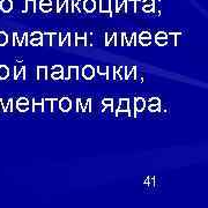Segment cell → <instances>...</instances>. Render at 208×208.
<instances>
[{"label": "cell", "mask_w": 208, "mask_h": 208, "mask_svg": "<svg viewBox=\"0 0 208 208\" xmlns=\"http://www.w3.org/2000/svg\"><path fill=\"white\" fill-rule=\"evenodd\" d=\"M43 112H52V99L45 98L43 101Z\"/></svg>", "instance_id": "11"}, {"label": "cell", "mask_w": 208, "mask_h": 208, "mask_svg": "<svg viewBox=\"0 0 208 208\" xmlns=\"http://www.w3.org/2000/svg\"><path fill=\"white\" fill-rule=\"evenodd\" d=\"M82 75L83 78L87 79V80H91L95 75V70L91 65H86L83 68H82Z\"/></svg>", "instance_id": "3"}, {"label": "cell", "mask_w": 208, "mask_h": 208, "mask_svg": "<svg viewBox=\"0 0 208 208\" xmlns=\"http://www.w3.org/2000/svg\"><path fill=\"white\" fill-rule=\"evenodd\" d=\"M128 112H130V117H137V111L134 106V99H128Z\"/></svg>", "instance_id": "12"}, {"label": "cell", "mask_w": 208, "mask_h": 208, "mask_svg": "<svg viewBox=\"0 0 208 208\" xmlns=\"http://www.w3.org/2000/svg\"><path fill=\"white\" fill-rule=\"evenodd\" d=\"M139 38H151V37H150V34L148 31H143V33L140 34Z\"/></svg>", "instance_id": "41"}, {"label": "cell", "mask_w": 208, "mask_h": 208, "mask_svg": "<svg viewBox=\"0 0 208 208\" xmlns=\"http://www.w3.org/2000/svg\"><path fill=\"white\" fill-rule=\"evenodd\" d=\"M155 38H168V34L164 33V31H160V33H157Z\"/></svg>", "instance_id": "37"}, {"label": "cell", "mask_w": 208, "mask_h": 208, "mask_svg": "<svg viewBox=\"0 0 208 208\" xmlns=\"http://www.w3.org/2000/svg\"><path fill=\"white\" fill-rule=\"evenodd\" d=\"M64 71V70H63ZM51 78L53 80H64V73L63 72H52Z\"/></svg>", "instance_id": "18"}, {"label": "cell", "mask_w": 208, "mask_h": 208, "mask_svg": "<svg viewBox=\"0 0 208 208\" xmlns=\"http://www.w3.org/2000/svg\"><path fill=\"white\" fill-rule=\"evenodd\" d=\"M149 103L150 104H161V101L158 97H153L149 99Z\"/></svg>", "instance_id": "40"}, {"label": "cell", "mask_w": 208, "mask_h": 208, "mask_svg": "<svg viewBox=\"0 0 208 208\" xmlns=\"http://www.w3.org/2000/svg\"><path fill=\"white\" fill-rule=\"evenodd\" d=\"M75 45H78V46L88 45V44H87V36H86V34H76Z\"/></svg>", "instance_id": "8"}, {"label": "cell", "mask_w": 208, "mask_h": 208, "mask_svg": "<svg viewBox=\"0 0 208 208\" xmlns=\"http://www.w3.org/2000/svg\"><path fill=\"white\" fill-rule=\"evenodd\" d=\"M11 6H12V4H11L9 0H5V1L2 2V9H4L5 12H8V11L11 9Z\"/></svg>", "instance_id": "25"}, {"label": "cell", "mask_w": 208, "mask_h": 208, "mask_svg": "<svg viewBox=\"0 0 208 208\" xmlns=\"http://www.w3.org/2000/svg\"><path fill=\"white\" fill-rule=\"evenodd\" d=\"M137 66L133 67H126V80L134 81L137 79Z\"/></svg>", "instance_id": "5"}, {"label": "cell", "mask_w": 208, "mask_h": 208, "mask_svg": "<svg viewBox=\"0 0 208 208\" xmlns=\"http://www.w3.org/2000/svg\"><path fill=\"white\" fill-rule=\"evenodd\" d=\"M102 12H105V11H109V4L106 0H103L102 1V8H101Z\"/></svg>", "instance_id": "36"}, {"label": "cell", "mask_w": 208, "mask_h": 208, "mask_svg": "<svg viewBox=\"0 0 208 208\" xmlns=\"http://www.w3.org/2000/svg\"><path fill=\"white\" fill-rule=\"evenodd\" d=\"M59 39H60V36L59 34H52L51 35V46H59Z\"/></svg>", "instance_id": "17"}, {"label": "cell", "mask_w": 208, "mask_h": 208, "mask_svg": "<svg viewBox=\"0 0 208 208\" xmlns=\"http://www.w3.org/2000/svg\"><path fill=\"white\" fill-rule=\"evenodd\" d=\"M115 36H116V34H115V33H108V34H106V37H105V45H109L110 41Z\"/></svg>", "instance_id": "27"}, {"label": "cell", "mask_w": 208, "mask_h": 208, "mask_svg": "<svg viewBox=\"0 0 208 208\" xmlns=\"http://www.w3.org/2000/svg\"><path fill=\"white\" fill-rule=\"evenodd\" d=\"M27 67L26 66H23L22 67V70L20 71L19 73V76H18V80H22V81H24V80H27V75H26V73H27Z\"/></svg>", "instance_id": "20"}, {"label": "cell", "mask_w": 208, "mask_h": 208, "mask_svg": "<svg viewBox=\"0 0 208 208\" xmlns=\"http://www.w3.org/2000/svg\"><path fill=\"white\" fill-rule=\"evenodd\" d=\"M134 106H135V111L138 112H142L143 109L146 108V101L142 97H138L134 99Z\"/></svg>", "instance_id": "6"}, {"label": "cell", "mask_w": 208, "mask_h": 208, "mask_svg": "<svg viewBox=\"0 0 208 208\" xmlns=\"http://www.w3.org/2000/svg\"><path fill=\"white\" fill-rule=\"evenodd\" d=\"M155 43L160 46H164L168 44V38H155Z\"/></svg>", "instance_id": "23"}, {"label": "cell", "mask_w": 208, "mask_h": 208, "mask_svg": "<svg viewBox=\"0 0 208 208\" xmlns=\"http://www.w3.org/2000/svg\"><path fill=\"white\" fill-rule=\"evenodd\" d=\"M43 98H36L33 101V111L37 112V111H42L43 112Z\"/></svg>", "instance_id": "9"}, {"label": "cell", "mask_w": 208, "mask_h": 208, "mask_svg": "<svg viewBox=\"0 0 208 208\" xmlns=\"http://www.w3.org/2000/svg\"><path fill=\"white\" fill-rule=\"evenodd\" d=\"M72 108V101L68 97H63L59 99V109L63 112H68Z\"/></svg>", "instance_id": "1"}, {"label": "cell", "mask_w": 208, "mask_h": 208, "mask_svg": "<svg viewBox=\"0 0 208 208\" xmlns=\"http://www.w3.org/2000/svg\"><path fill=\"white\" fill-rule=\"evenodd\" d=\"M108 70H109V66H98L97 67V73L102 76H105L108 75Z\"/></svg>", "instance_id": "15"}, {"label": "cell", "mask_w": 208, "mask_h": 208, "mask_svg": "<svg viewBox=\"0 0 208 208\" xmlns=\"http://www.w3.org/2000/svg\"><path fill=\"white\" fill-rule=\"evenodd\" d=\"M117 74L120 80H126V66H120L117 70Z\"/></svg>", "instance_id": "14"}, {"label": "cell", "mask_w": 208, "mask_h": 208, "mask_svg": "<svg viewBox=\"0 0 208 208\" xmlns=\"http://www.w3.org/2000/svg\"><path fill=\"white\" fill-rule=\"evenodd\" d=\"M63 70H64V67L60 65H54L52 67V72H63Z\"/></svg>", "instance_id": "39"}, {"label": "cell", "mask_w": 208, "mask_h": 208, "mask_svg": "<svg viewBox=\"0 0 208 208\" xmlns=\"http://www.w3.org/2000/svg\"><path fill=\"white\" fill-rule=\"evenodd\" d=\"M85 6H86V9L90 12V11H93V9H94V2H93L91 0H88V1L86 2Z\"/></svg>", "instance_id": "32"}, {"label": "cell", "mask_w": 208, "mask_h": 208, "mask_svg": "<svg viewBox=\"0 0 208 208\" xmlns=\"http://www.w3.org/2000/svg\"><path fill=\"white\" fill-rule=\"evenodd\" d=\"M7 111H9V112H13V99L11 98V99H8V103L4 106V110H2V112H7Z\"/></svg>", "instance_id": "19"}, {"label": "cell", "mask_w": 208, "mask_h": 208, "mask_svg": "<svg viewBox=\"0 0 208 208\" xmlns=\"http://www.w3.org/2000/svg\"><path fill=\"white\" fill-rule=\"evenodd\" d=\"M16 104H29V101H28L27 98H24V97H21L20 99H18Z\"/></svg>", "instance_id": "42"}, {"label": "cell", "mask_w": 208, "mask_h": 208, "mask_svg": "<svg viewBox=\"0 0 208 208\" xmlns=\"http://www.w3.org/2000/svg\"><path fill=\"white\" fill-rule=\"evenodd\" d=\"M85 112H91V99H90V98H88V99H86Z\"/></svg>", "instance_id": "29"}, {"label": "cell", "mask_w": 208, "mask_h": 208, "mask_svg": "<svg viewBox=\"0 0 208 208\" xmlns=\"http://www.w3.org/2000/svg\"><path fill=\"white\" fill-rule=\"evenodd\" d=\"M74 35H75V34H71V37H70V42H71L70 45H72V46L75 45V37H74Z\"/></svg>", "instance_id": "44"}, {"label": "cell", "mask_w": 208, "mask_h": 208, "mask_svg": "<svg viewBox=\"0 0 208 208\" xmlns=\"http://www.w3.org/2000/svg\"><path fill=\"white\" fill-rule=\"evenodd\" d=\"M42 36H43V34H42V33H39V31H35V33L31 34V36H30V39L42 38Z\"/></svg>", "instance_id": "34"}, {"label": "cell", "mask_w": 208, "mask_h": 208, "mask_svg": "<svg viewBox=\"0 0 208 208\" xmlns=\"http://www.w3.org/2000/svg\"><path fill=\"white\" fill-rule=\"evenodd\" d=\"M30 45H34V46H38V45H42V38H37V39H30L29 42Z\"/></svg>", "instance_id": "31"}, {"label": "cell", "mask_w": 208, "mask_h": 208, "mask_svg": "<svg viewBox=\"0 0 208 208\" xmlns=\"http://www.w3.org/2000/svg\"><path fill=\"white\" fill-rule=\"evenodd\" d=\"M139 42L142 46H148L151 42V38H139Z\"/></svg>", "instance_id": "28"}, {"label": "cell", "mask_w": 208, "mask_h": 208, "mask_svg": "<svg viewBox=\"0 0 208 208\" xmlns=\"http://www.w3.org/2000/svg\"><path fill=\"white\" fill-rule=\"evenodd\" d=\"M113 75H115L113 67H112V66H109V70H108V75H106V80H113Z\"/></svg>", "instance_id": "24"}, {"label": "cell", "mask_w": 208, "mask_h": 208, "mask_svg": "<svg viewBox=\"0 0 208 208\" xmlns=\"http://www.w3.org/2000/svg\"><path fill=\"white\" fill-rule=\"evenodd\" d=\"M51 35L52 34H44L42 36V45L51 46Z\"/></svg>", "instance_id": "13"}, {"label": "cell", "mask_w": 208, "mask_h": 208, "mask_svg": "<svg viewBox=\"0 0 208 208\" xmlns=\"http://www.w3.org/2000/svg\"><path fill=\"white\" fill-rule=\"evenodd\" d=\"M79 67L78 66H70L68 67V79L79 80Z\"/></svg>", "instance_id": "7"}, {"label": "cell", "mask_w": 208, "mask_h": 208, "mask_svg": "<svg viewBox=\"0 0 208 208\" xmlns=\"http://www.w3.org/2000/svg\"><path fill=\"white\" fill-rule=\"evenodd\" d=\"M116 112H128V98H120ZM130 113V112H128Z\"/></svg>", "instance_id": "4"}, {"label": "cell", "mask_w": 208, "mask_h": 208, "mask_svg": "<svg viewBox=\"0 0 208 208\" xmlns=\"http://www.w3.org/2000/svg\"><path fill=\"white\" fill-rule=\"evenodd\" d=\"M131 45H137V34H132V38H131V42H130V46Z\"/></svg>", "instance_id": "38"}, {"label": "cell", "mask_w": 208, "mask_h": 208, "mask_svg": "<svg viewBox=\"0 0 208 208\" xmlns=\"http://www.w3.org/2000/svg\"><path fill=\"white\" fill-rule=\"evenodd\" d=\"M36 73H37V80L38 81H44L47 80V67L46 66H37L36 68Z\"/></svg>", "instance_id": "2"}, {"label": "cell", "mask_w": 208, "mask_h": 208, "mask_svg": "<svg viewBox=\"0 0 208 208\" xmlns=\"http://www.w3.org/2000/svg\"><path fill=\"white\" fill-rule=\"evenodd\" d=\"M58 109H59V99L53 98V99H52V112L57 111Z\"/></svg>", "instance_id": "26"}, {"label": "cell", "mask_w": 208, "mask_h": 208, "mask_svg": "<svg viewBox=\"0 0 208 208\" xmlns=\"http://www.w3.org/2000/svg\"><path fill=\"white\" fill-rule=\"evenodd\" d=\"M76 111L78 112H83V108H82V102L81 99H76Z\"/></svg>", "instance_id": "35"}, {"label": "cell", "mask_w": 208, "mask_h": 208, "mask_svg": "<svg viewBox=\"0 0 208 208\" xmlns=\"http://www.w3.org/2000/svg\"><path fill=\"white\" fill-rule=\"evenodd\" d=\"M8 43V37L7 34L4 31H0V46H5Z\"/></svg>", "instance_id": "16"}, {"label": "cell", "mask_w": 208, "mask_h": 208, "mask_svg": "<svg viewBox=\"0 0 208 208\" xmlns=\"http://www.w3.org/2000/svg\"><path fill=\"white\" fill-rule=\"evenodd\" d=\"M160 108H161V104H150L148 109H149L150 112H156V111L160 110Z\"/></svg>", "instance_id": "30"}, {"label": "cell", "mask_w": 208, "mask_h": 208, "mask_svg": "<svg viewBox=\"0 0 208 208\" xmlns=\"http://www.w3.org/2000/svg\"><path fill=\"white\" fill-rule=\"evenodd\" d=\"M102 104L104 106H109V108H112L113 106V99L112 98H104L102 101Z\"/></svg>", "instance_id": "22"}, {"label": "cell", "mask_w": 208, "mask_h": 208, "mask_svg": "<svg viewBox=\"0 0 208 208\" xmlns=\"http://www.w3.org/2000/svg\"><path fill=\"white\" fill-rule=\"evenodd\" d=\"M43 11H45V12H47V11H50V7L49 6H44V7H41Z\"/></svg>", "instance_id": "46"}, {"label": "cell", "mask_w": 208, "mask_h": 208, "mask_svg": "<svg viewBox=\"0 0 208 208\" xmlns=\"http://www.w3.org/2000/svg\"><path fill=\"white\" fill-rule=\"evenodd\" d=\"M9 76V68L6 65H0V80H5Z\"/></svg>", "instance_id": "10"}, {"label": "cell", "mask_w": 208, "mask_h": 208, "mask_svg": "<svg viewBox=\"0 0 208 208\" xmlns=\"http://www.w3.org/2000/svg\"><path fill=\"white\" fill-rule=\"evenodd\" d=\"M16 109L20 112H26L29 109V104H16Z\"/></svg>", "instance_id": "21"}, {"label": "cell", "mask_w": 208, "mask_h": 208, "mask_svg": "<svg viewBox=\"0 0 208 208\" xmlns=\"http://www.w3.org/2000/svg\"><path fill=\"white\" fill-rule=\"evenodd\" d=\"M22 67H23V65H16L15 66V74H14V79H15V80H18L19 73H20V71L22 70Z\"/></svg>", "instance_id": "33"}, {"label": "cell", "mask_w": 208, "mask_h": 208, "mask_svg": "<svg viewBox=\"0 0 208 208\" xmlns=\"http://www.w3.org/2000/svg\"><path fill=\"white\" fill-rule=\"evenodd\" d=\"M116 35H117V34H116ZM115 43H116V36H115V37H113V38H112V39L110 41L109 45H115Z\"/></svg>", "instance_id": "45"}, {"label": "cell", "mask_w": 208, "mask_h": 208, "mask_svg": "<svg viewBox=\"0 0 208 208\" xmlns=\"http://www.w3.org/2000/svg\"><path fill=\"white\" fill-rule=\"evenodd\" d=\"M63 73H64V80H70L68 79V67H64Z\"/></svg>", "instance_id": "43"}]
</instances>
